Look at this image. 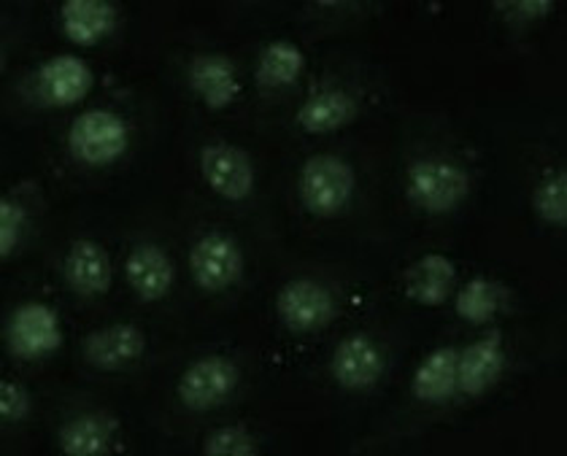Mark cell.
Wrapping results in <instances>:
<instances>
[{"instance_id": "obj_8", "label": "cell", "mask_w": 567, "mask_h": 456, "mask_svg": "<svg viewBox=\"0 0 567 456\" xmlns=\"http://www.w3.org/2000/svg\"><path fill=\"white\" fill-rule=\"evenodd\" d=\"M6 343L11 354L24 362L44 360L63 343V327L52 305L47 303H24L9 317L6 327Z\"/></svg>"}, {"instance_id": "obj_12", "label": "cell", "mask_w": 567, "mask_h": 456, "mask_svg": "<svg viewBox=\"0 0 567 456\" xmlns=\"http://www.w3.org/2000/svg\"><path fill=\"white\" fill-rule=\"evenodd\" d=\"M84 360L103 373H116L135 365L146 351V335L135 324H109L90 332L82 343Z\"/></svg>"}, {"instance_id": "obj_4", "label": "cell", "mask_w": 567, "mask_h": 456, "mask_svg": "<svg viewBox=\"0 0 567 456\" xmlns=\"http://www.w3.org/2000/svg\"><path fill=\"white\" fill-rule=\"evenodd\" d=\"M244 249L230 232L208 230L189 249V273L200 292L219 294L233 289L244 279Z\"/></svg>"}, {"instance_id": "obj_23", "label": "cell", "mask_w": 567, "mask_h": 456, "mask_svg": "<svg viewBox=\"0 0 567 456\" xmlns=\"http://www.w3.org/2000/svg\"><path fill=\"white\" fill-rule=\"evenodd\" d=\"M533 208L548 227H567V170L554 168L535 184Z\"/></svg>"}, {"instance_id": "obj_10", "label": "cell", "mask_w": 567, "mask_h": 456, "mask_svg": "<svg viewBox=\"0 0 567 456\" xmlns=\"http://www.w3.org/2000/svg\"><path fill=\"white\" fill-rule=\"evenodd\" d=\"M92 84H95L92 68L73 54H58V58L47 60L35 73L39 101L52 108H68L82 103L92 92Z\"/></svg>"}, {"instance_id": "obj_9", "label": "cell", "mask_w": 567, "mask_h": 456, "mask_svg": "<svg viewBox=\"0 0 567 456\" xmlns=\"http://www.w3.org/2000/svg\"><path fill=\"white\" fill-rule=\"evenodd\" d=\"M384 349L368 332H354L343 338L332 354V379L347 392H365L379 384L384 375Z\"/></svg>"}, {"instance_id": "obj_2", "label": "cell", "mask_w": 567, "mask_h": 456, "mask_svg": "<svg viewBox=\"0 0 567 456\" xmlns=\"http://www.w3.org/2000/svg\"><path fill=\"white\" fill-rule=\"evenodd\" d=\"M357 189L354 168L338 154H313L298 176V197L306 214L317 219H336L351 206Z\"/></svg>"}, {"instance_id": "obj_26", "label": "cell", "mask_w": 567, "mask_h": 456, "mask_svg": "<svg viewBox=\"0 0 567 456\" xmlns=\"http://www.w3.org/2000/svg\"><path fill=\"white\" fill-rule=\"evenodd\" d=\"M30 413V392L20 381L9 379L0 384V418L6 424H20Z\"/></svg>"}, {"instance_id": "obj_24", "label": "cell", "mask_w": 567, "mask_h": 456, "mask_svg": "<svg viewBox=\"0 0 567 456\" xmlns=\"http://www.w3.org/2000/svg\"><path fill=\"white\" fill-rule=\"evenodd\" d=\"M203 454L208 456H255L257 441L249 435V429L240 424H227V427L214 429L203 443Z\"/></svg>"}, {"instance_id": "obj_14", "label": "cell", "mask_w": 567, "mask_h": 456, "mask_svg": "<svg viewBox=\"0 0 567 456\" xmlns=\"http://www.w3.org/2000/svg\"><path fill=\"white\" fill-rule=\"evenodd\" d=\"M63 279L79 298L109 294L111 281H114L109 251L97 240H73L63 262Z\"/></svg>"}, {"instance_id": "obj_7", "label": "cell", "mask_w": 567, "mask_h": 456, "mask_svg": "<svg viewBox=\"0 0 567 456\" xmlns=\"http://www.w3.org/2000/svg\"><path fill=\"white\" fill-rule=\"evenodd\" d=\"M200 174L214 195L227 203H244L255 193V163L240 146L212 141L200 149Z\"/></svg>"}, {"instance_id": "obj_5", "label": "cell", "mask_w": 567, "mask_h": 456, "mask_svg": "<svg viewBox=\"0 0 567 456\" xmlns=\"http://www.w3.org/2000/svg\"><path fill=\"white\" fill-rule=\"evenodd\" d=\"M240 384V370L230 356L208 354L195 360L178 379V403L187 411L208 413L225 405Z\"/></svg>"}, {"instance_id": "obj_1", "label": "cell", "mask_w": 567, "mask_h": 456, "mask_svg": "<svg viewBox=\"0 0 567 456\" xmlns=\"http://www.w3.org/2000/svg\"><path fill=\"white\" fill-rule=\"evenodd\" d=\"M471 174L457 159L427 154L416 157L405 170V197L416 211L427 217L454 214L471 195Z\"/></svg>"}, {"instance_id": "obj_6", "label": "cell", "mask_w": 567, "mask_h": 456, "mask_svg": "<svg viewBox=\"0 0 567 456\" xmlns=\"http://www.w3.org/2000/svg\"><path fill=\"white\" fill-rule=\"evenodd\" d=\"M276 311L281 322L292 332H319L324 330L338 313L336 294L328 283L311 276L287 281L276 298Z\"/></svg>"}, {"instance_id": "obj_27", "label": "cell", "mask_w": 567, "mask_h": 456, "mask_svg": "<svg viewBox=\"0 0 567 456\" xmlns=\"http://www.w3.org/2000/svg\"><path fill=\"white\" fill-rule=\"evenodd\" d=\"M495 9L516 11V14H511L508 20L529 22V20H544V17L551 14L554 3H548V0H524V3H495Z\"/></svg>"}, {"instance_id": "obj_3", "label": "cell", "mask_w": 567, "mask_h": 456, "mask_svg": "<svg viewBox=\"0 0 567 456\" xmlns=\"http://www.w3.org/2000/svg\"><path fill=\"white\" fill-rule=\"evenodd\" d=\"M131 146V127L109 108H90L73 120L68 131V152L76 163L106 168L125 157Z\"/></svg>"}, {"instance_id": "obj_20", "label": "cell", "mask_w": 567, "mask_h": 456, "mask_svg": "<svg viewBox=\"0 0 567 456\" xmlns=\"http://www.w3.org/2000/svg\"><path fill=\"white\" fill-rule=\"evenodd\" d=\"M457 356L460 351L454 346L435 349L433 354L424 356L411 381V392L419 403L437 405L457 394Z\"/></svg>"}, {"instance_id": "obj_13", "label": "cell", "mask_w": 567, "mask_h": 456, "mask_svg": "<svg viewBox=\"0 0 567 456\" xmlns=\"http://www.w3.org/2000/svg\"><path fill=\"white\" fill-rule=\"evenodd\" d=\"M189 87L203 101V106L221 111L238 101L240 79L238 68L227 54L203 52L189 63Z\"/></svg>"}, {"instance_id": "obj_15", "label": "cell", "mask_w": 567, "mask_h": 456, "mask_svg": "<svg viewBox=\"0 0 567 456\" xmlns=\"http://www.w3.org/2000/svg\"><path fill=\"white\" fill-rule=\"evenodd\" d=\"M505 370V349L501 332H489L471 343L457 356V392L465 397H481L501 381Z\"/></svg>"}, {"instance_id": "obj_17", "label": "cell", "mask_w": 567, "mask_h": 456, "mask_svg": "<svg viewBox=\"0 0 567 456\" xmlns=\"http://www.w3.org/2000/svg\"><path fill=\"white\" fill-rule=\"evenodd\" d=\"M454 281H457V265L446 255L419 257L405 273V292L419 305H443L454 294Z\"/></svg>"}, {"instance_id": "obj_16", "label": "cell", "mask_w": 567, "mask_h": 456, "mask_svg": "<svg viewBox=\"0 0 567 456\" xmlns=\"http://www.w3.org/2000/svg\"><path fill=\"white\" fill-rule=\"evenodd\" d=\"M357 120V101L341 87H324L313 92L298 108V127L308 135H328L341 131Z\"/></svg>"}, {"instance_id": "obj_11", "label": "cell", "mask_w": 567, "mask_h": 456, "mask_svg": "<svg viewBox=\"0 0 567 456\" xmlns=\"http://www.w3.org/2000/svg\"><path fill=\"white\" fill-rule=\"evenodd\" d=\"M125 279L141 303H159L174 292L176 265L159 243H135L125 260Z\"/></svg>"}, {"instance_id": "obj_21", "label": "cell", "mask_w": 567, "mask_h": 456, "mask_svg": "<svg viewBox=\"0 0 567 456\" xmlns=\"http://www.w3.org/2000/svg\"><path fill=\"white\" fill-rule=\"evenodd\" d=\"M306 71L303 49L292 41H270L257 60V84L262 90H287Z\"/></svg>"}, {"instance_id": "obj_22", "label": "cell", "mask_w": 567, "mask_h": 456, "mask_svg": "<svg viewBox=\"0 0 567 456\" xmlns=\"http://www.w3.org/2000/svg\"><path fill=\"white\" fill-rule=\"evenodd\" d=\"M505 289L497 281L476 276L465 283L457 292V317L465 319L467 324H486L497 317V311L503 308Z\"/></svg>"}, {"instance_id": "obj_25", "label": "cell", "mask_w": 567, "mask_h": 456, "mask_svg": "<svg viewBox=\"0 0 567 456\" xmlns=\"http://www.w3.org/2000/svg\"><path fill=\"white\" fill-rule=\"evenodd\" d=\"M24 225H28V211L17 197H3L0 200V257H11L20 246Z\"/></svg>"}, {"instance_id": "obj_18", "label": "cell", "mask_w": 567, "mask_h": 456, "mask_svg": "<svg viewBox=\"0 0 567 456\" xmlns=\"http://www.w3.org/2000/svg\"><path fill=\"white\" fill-rule=\"evenodd\" d=\"M68 39L79 46H95L116 28V6L106 0H68L60 9Z\"/></svg>"}, {"instance_id": "obj_19", "label": "cell", "mask_w": 567, "mask_h": 456, "mask_svg": "<svg viewBox=\"0 0 567 456\" xmlns=\"http://www.w3.org/2000/svg\"><path fill=\"white\" fill-rule=\"evenodd\" d=\"M116 435V418L106 413H79L60 427V452L65 456L111 454Z\"/></svg>"}]
</instances>
